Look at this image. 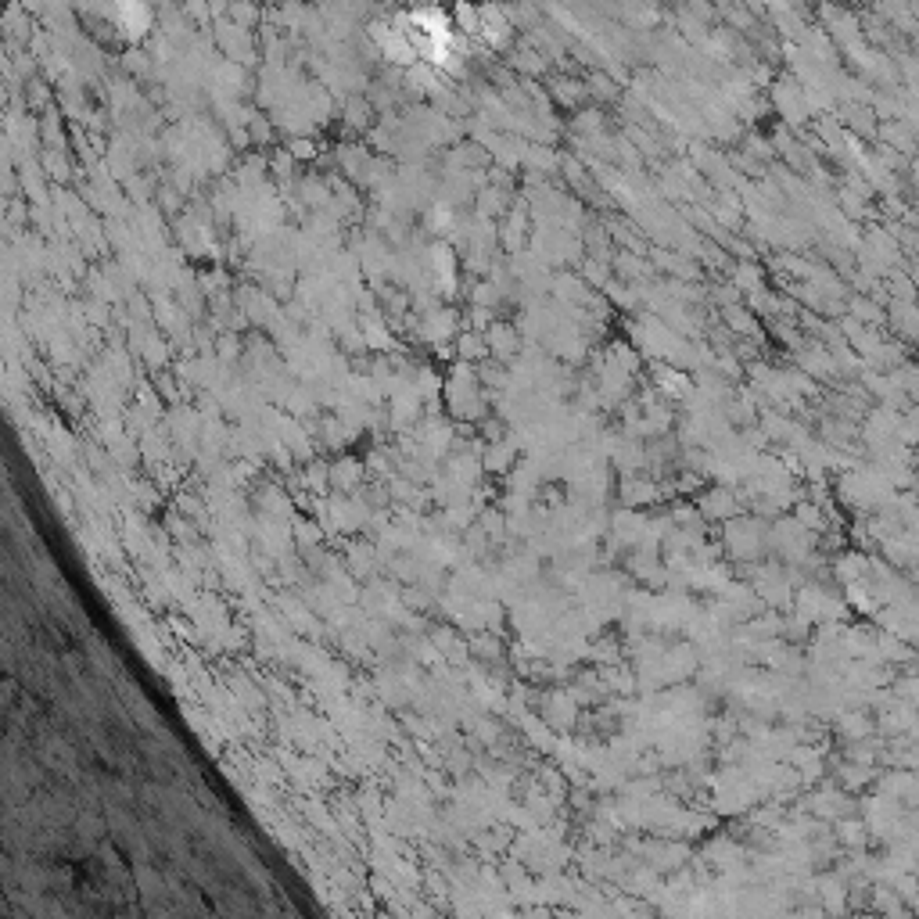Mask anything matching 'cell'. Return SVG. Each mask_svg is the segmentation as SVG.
<instances>
[{
  "instance_id": "obj_7",
  "label": "cell",
  "mask_w": 919,
  "mask_h": 919,
  "mask_svg": "<svg viewBox=\"0 0 919 919\" xmlns=\"http://www.w3.org/2000/svg\"><path fill=\"white\" fill-rule=\"evenodd\" d=\"M909 54H912V58H916V62H919V29L909 36Z\"/></svg>"
},
{
  "instance_id": "obj_6",
  "label": "cell",
  "mask_w": 919,
  "mask_h": 919,
  "mask_svg": "<svg viewBox=\"0 0 919 919\" xmlns=\"http://www.w3.org/2000/svg\"><path fill=\"white\" fill-rule=\"evenodd\" d=\"M844 202H848L851 216H862V212H866V205H862V194H844Z\"/></svg>"
},
{
  "instance_id": "obj_3",
  "label": "cell",
  "mask_w": 919,
  "mask_h": 919,
  "mask_svg": "<svg viewBox=\"0 0 919 919\" xmlns=\"http://www.w3.org/2000/svg\"><path fill=\"white\" fill-rule=\"evenodd\" d=\"M894 377H898V385H902L905 399H909L912 406H919V363H916V359H909L905 367L894 370Z\"/></svg>"
},
{
  "instance_id": "obj_1",
  "label": "cell",
  "mask_w": 919,
  "mask_h": 919,
  "mask_svg": "<svg viewBox=\"0 0 919 919\" xmlns=\"http://www.w3.org/2000/svg\"><path fill=\"white\" fill-rule=\"evenodd\" d=\"M876 137L884 141V148L898 151L902 158H919V133L912 130L905 119H891V123H880V130H876Z\"/></svg>"
},
{
  "instance_id": "obj_5",
  "label": "cell",
  "mask_w": 919,
  "mask_h": 919,
  "mask_svg": "<svg viewBox=\"0 0 919 919\" xmlns=\"http://www.w3.org/2000/svg\"><path fill=\"white\" fill-rule=\"evenodd\" d=\"M855 313H858V320H862V324H876V327H880L887 320L884 309L873 306V302H862V298H855Z\"/></svg>"
},
{
  "instance_id": "obj_2",
  "label": "cell",
  "mask_w": 919,
  "mask_h": 919,
  "mask_svg": "<svg viewBox=\"0 0 919 919\" xmlns=\"http://www.w3.org/2000/svg\"><path fill=\"white\" fill-rule=\"evenodd\" d=\"M887 320H891V331L898 334V342L919 349V302H898V298H891Z\"/></svg>"
},
{
  "instance_id": "obj_4",
  "label": "cell",
  "mask_w": 919,
  "mask_h": 919,
  "mask_svg": "<svg viewBox=\"0 0 919 919\" xmlns=\"http://www.w3.org/2000/svg\"><path fill=\"white\" fill-rule=\"evenodd\" d=\"M848 123H851V130L866 133V137H876V130H880V126L873 123V108H869V105H851L848 108Z\"/></svg>"
}]
</instances>
